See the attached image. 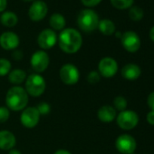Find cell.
I'll return each mask as SVG.
<instances>
[{"instance_id":"ac0fdd59","label":"cell","mask_w":154,"mask_h":154,"mask_svg":"<svg viewBox=\"0 0 154 154\" xmlns=\"http://www.w3.org/2000/svg\"><path fill=\"white\" fill-rule=\"evenodd\" d=\"M26 77L27 74L26 71L22 69H14L11 70L10 72L8 73V81L12 85H15L16 86H19L21 84L26 82Z\"/></svg>"},{"instance_id":"4dcf8cb0","label":"cell","mask_w":154,"mask_h":154,"mask_svg":"<svg viewBox=\"0 0 154 154\" xmlns=\"http://www.w3.org/2000/svg\"><path fill=\"white\" fill-rule=\"evenodd\" d=\"M146 119H147V122L151 124V125H154V111H150L147 113V116H146Z\"/></svg>"},{"instance_id":"7402d4cb","label":"cell","mask_w":154,"mask_h":154,"mask_svg":"<svg viewBox=\"0 0 154 154\" xmlns=\"http://www.w3.org/2000/svg\"><path fill=\"white\" fill-rule=\"evenodd\" d=\"M143 10L139 7H131L129 10V17L132 21H140L143 18Z\"/></svg>"},{"instance_id":"9a60e30c","label":"cell","mask_w":154,"mask_h":154,"mask_svg":"<svg viewBox=\"0 0 154 154\" xmlns=\"http://www.w3.org/2000/svg\"><path fill=\"white\" fill-rule=\"evenodd\" d=\"M17 144V138L15 134L8 130L0 131V149L10 150L15 148Z\"/></svg>"},{"instance_id":"8fae6325","label":"cell","mask_w":154,"mask_h":154,"mask_svg":"<svg viewBox=\"0 0 154 154\" xmlns=\"http://www.w3.org/2000/svg\"><path fill=\"white\" fill-rule=\"evenodd\" d=\"M58 36L53 29H44L37 36V44L42 50H48L53 48L57 43Z\"/></svg>"},{"instance_id":"3957f363","label":"cell","mask_w":154,"mask_h":154,"mask_svg":"<svg viewBox=\"0 0 154 154\" xmlns=\"http://www.w3.org/2000/svg\"><path fill=\"white\" fill-rule=\"evenodd\" d=\"M99 17L93 9H84L80 11L77 17V26L85 33H91L98 28Z\"/></svg>"},{"instance_id":"484cf974","label":"cell","mask_w":154,"mask_h":154,"mask_svg":"<svg viewBox=\"0 0 154 154\" xmlns=\"http://www.w3.org/2000/svg\"><path fill=\"white\" fill-rule=\"evenodd\" d=\"M86 79H87V82L91 85H95V84H98L101 80V75L100 73L97 72V71H91L87 77H86Z\"/></svg>"},{"instance_id":"9c48e42d","label":"cell","mask_w":154,"mask_h":154,"mask_svg":"<svg viewBox=\"0 0 154 154\" xmlns=\"http://www.w3.org/2000/svg\"><path fill=\"white\" fill-rule=\"evenodd\" d=\"M115 147L120 153L132 154L136 149L137 142L132 136L129 134H122L116 139Z\"/></svg>"},{"instance_id":"277c9868","label":"cell","mask_w":154,"mask_h":154,"mask_svg":"<svg viewBox=\"0 0 154 154\" xmlns=\"http://www.w3.org/2000/svg\"><path fill=\"white\" fill-rule=\"evenodd\" d=\"M46 88L45 79L40 73H31L27 75L25 82V90L32 97L41 96Z\"/></svg>"},{"instance_id":"5bb4252c","label":"cell","mask_w":154,"mask_h":154,"mask_svg":"<svg viewBox=\"0 0 154 154\" xmlns=\"http://www.w3.org/2000/svg\"><path fill=\"white\" fill-rule=\"evenodd\" d=\"M20 44L19 36L14 32H4L0 35V46L4 50H16Z\"/></svg>"},{"instance_id":"603a6c76","label":"cell","mask_w":154,"mask_h":154,"mask_svg":"<svg viewBox=\"0 0 154 154\" xmlns=\"http://www.w3.org/2000/svg\"><path fill=\"white\" fill-rule=\"evenodd\" d=\"M134 0H111V4L113 8L123 10L132 7Z\"/></svg>"},{"instance_id":"ffe728a7","label":"cell","mask_w":154,"mask_h":154,"mask_svg":"<svg viewBox=\"0 0 154 154\" xmlns=\"http://www.w3.org/2000/svg\"><path fill=\"white\" fill-rule=\"evenodd\" d=\"M0 22L6 27H14L18 22V17L12 11H5L0 16Z\"/></svg>"},{"instance_id":"4316f807","label":"cell","mask_w":154,"mask_h":154,"mask_svg":"<svg viewBox=\"0 0 154 154\" xmlns=\"http://www.w3.org/2000/svg\"><path fill=\"white\" fill-rule=\"evenodd\" d=\"M36 109L40 115H47L51 112V106L46 102H40L37 104Z\"/></svg>"},{"instance_id":"8992f818","label":"cell","mask_w":154,"mask_h":154,"mask_svg":"<svg viewBox=\"0 0 154 154\" xmlns=\"http://www.w3.org/2000/svg\"><path fill=\"white\" fill-rule=\"evenodd\" d=\"M116 122L121 129L126 131L132 130L139 122V116L133 111L125 110L120 112V113L116 116Z\"/></svg>"},{"instance_id":"f546056e","label":"cell","mask_w":154,"mask_h":154,"mask_svg":"<svg viewBox=\"0 0 154 154\" xmlns=\"http://www.w3.org/2000/svg\"><path fill=\"white\" fill-rule=\"evenodd\" d=\"M147 103H148V106L149 107V109L151 111H154V92H152L151 94H149L148 99H147Z\"/></svg>"},{"instance_id":"4fadbf2b","label":"cell","mask_w":154,"mask_h":154,"mask_svg":"<svg viewBox=\"0 0 154 154\" xmlns=\"http://www.w3.org/2000/svg\"><path fill=\"white\" fill-rule=\"evenodd\" d=\"M48 12V8L45 2L42 0H35L30 6L28 10V16L30 19L34 22H38L43 20Z\"/></svg>"},{"instance_id":"d4e9b609","label":"cell","mask_w":154,"mask_h":154,"mask_svg":"<svg viewBox=\"0 0 154 154\" xmlns=\"http://www.w3.org/2000/svg\"><path fill=\"white\" fill-rule=\"evenodd\" d=\"M113 108L116 111H125L127 108V100L123 96H116L113 100Z\"/></svg>"},{"instance_id":"d590c367","label":"cell","mask_w":154,"mask_h":154,"mask_svg":"<svg viewBox=\"0 0 154 154\" xmlns=\"http://www.w3.org/2000/svg\"><path fill=\"white\" fill-rule=\"evenodd\" d=\"M149 38L154 42V26L151 27V29L149 30Z\"/></svg>"},{"instance_id":"7a4b0ae2","label":"cell","mask_w":154,"mask_h":154,"mask_svg":"<svg viewBox=\"0 0 154 154\" xmlns=\"http://www.w3.org/2000/svg\"><path fill=\"white\" fill-rule=\"evenodd\" d=\"M5 101L9 111L20 112L26 108L29 101V95L25 88L15 85L7 92Z\"/></svg>"},{"instance_id":"44dd1931","label":"cell","mask_w":154,"mask_h":154,"mask_svg":"<svg viewBox=\"0 0 154 154\" xmlns=\"http://www.w3.org/2000/svg\"><path fill=\"white\" fill-rule=\"evenodd\" d=\"M98 29L104 35H112L115 33V25L110 19H103L99 21Z\"/></svg>"},{"instance_id":"8d00e7d4","label":"cell","mask_w":154,"mask_h":154,"mask_svg":"<svg viewBox=\"0 0 154 154\" xmlns=\"http://www.w3.org/2000/svg\"><path fill=\"white\" fill-rule=\"evenodd\" d=\"M122 34H121L120 32H117V33H116V36H117V37H119V38H121V37H122Z\"/></svg>"},{"instance_id":"d6986e66","label":"cell","mask_w":154,"mask_h":154,"mask_svg":"<svg viewBox=\"0 0 154 154\" xmlns=\"http://www.w3.org/2000/svg\"><path fill=\"white\" fill-rule=\"evenodd\" d=\"M49 25L51 26V29H53L54 31H62L65 27L66 21L63 15L59 13H54L50 17Z\"/></svg>"},{"instance_id":"1f68e13d","label":"cell","mask_w":154,"mask_h":154,"mask_svg":"<svg viewBox=\"0 0 154 154\" xmlns=\"http://www.w3.org/2000/svg\"><path fill=\"white\" fill-rule=\"evenodd\" d=\"M12 56H13V58L15 59V60H17V61H19V60H21L22 58H23V53L21 52V51H19V50H16V51H14V53H13V54H12Z\"/></svg>"},{"instance_id":"e575fe53","label":"cell","mask_w":154,"mask_h":154,"mask_svg":"<svg viewBox=\"0 0 154 154\" xmlns=\"http://www.w3.org/2000/svg\"><path fill=\"white\" fill-rule=\"evenodd\" d=\"M8 154H22V152L19 150V149H12L8 151Z\"/></svg>"},{"instance_id":"ba28073f","label":"cell","mask_w":154,"mask_h":154,"mask_svg":"<svg viewBox=\"0 0 154 154\" xmlns=\"http://www.w3.org/2000/svg\"><path fill=\"white\" fill-rule=\"evenodd\" d=\"M41 115L39 114L36 107L30 106L25 108L20 115V122L21 124L28 129L35 128L40 121Z\"/></svg>"},{"instance_id":"f1b7e54d","label":"cell","mask_w":154,"mask_h":154,"mask_svg":"<svg viewBox=\"0 0 154 154\" xmlns=\"http://www.w3.org/2000/svg\"><path fill=\"white\" fill-rule=\"evenodd\" d=\"M103 0H81V2L83 3L84 6L87 8H94L99 5Z\"/></svg>"},{"instance_id":"74e56055","label":"cell","mask_w":154,"mask_h":154,"mask_svg":"<svg viewBox=\"0 0 154 154\" xmlns=\"http://www.w3.org/2000/svg\"><path fill=\"white\" fill-rule=\"evenodd\" d=\"M25 2H31V1H34V0H23Z\"/></svg>"},{"instance_id":"e0dca14e","label":"cell","mask_w":154,"mask_h":154,"mask_svg":"<svg viewBox=\"0 0 154 154\" xmlns=\"http://www.w3.org/2000/svg\"><path fill=\"white\" fill-rule=\"evenodd\" d=\"M116 116V110L111 105H103L97 112V117L103 122H112Z\"/></svg>"},{"instance_id":"6da1fadb","label":"cell","mask_w":154,"mask_h":154,"mask_svg":"<svg viewBox=\"0 0 154 154\" xmlns=\"http://www.w3.org/2000/svg\"><path fill=\"white\" fill-rule=\"evenodd\" d=\"M57 42L63 53L75 54L82 47L83 36L78 30L74 28H64L59 34Z\"/></svg>"},{"instance_id":"d6a6232c","label":"cell","mask_w":154,"mask_h":154,"mask_svg":"<svg viewBox=\"0 0 154 154\" xmlns=\"http://www.w3.org/2000/svg\"><path fill=\"white\" fill-rule=\"evenodd\" d=\"M8 6V0H0V13L5 12Z\"/></svg>"},{"instance_id":"83f0119b","label":"cell","mask_w":154,"mask_h":154,"mask_svg":"<svg viewBox=\"0 0 154 154\" xmlns=\"http://www.w3.org/2000/svg\"><path fill=\"white\" fill-rule=\"evenodd\" d=\"M10 116V111L7 106H0V123L6 122Z\"/></svg>"},{"instance_id":"52a82bcc","label":"cell","mask_w":154,"mask_h":154,"mask_svg":"<svg viewBox=\"0 0 154 154\" xmlns=\"http://www.w3.org/2000/svg\"><path fill=\"white\" fill-rule=\"evenodd\" d=\"M50 63V57L48 54L44 50H37L35 51L30 59V64L33 70L36 73H41L45 72Z\"/></svg>"},{"instance_id":"cb8c5ba5","label":"cell","mask_w":154,"mask_h":154,"mask_svg":"<svg viewBox=\"0 0 154 154\" xmlns=\"http://www.w3.org/2000/svg\"><path fill=\"white\" fill-rule=\"evenodd\" d=\"M11 62L6 58H0V76H6L11 71Z\"/></svg>"},{"instance_id":"836d02e7","label":"cell","mask_w":154,"mask_h":154,"mask_svg":"<svg viewBox=\"0 0 154 154\" xmlns=\"http://www.w3.org/2000/svg\"><path fill=\"white\" fill-rule=\"evenodd\" d=\"M54 154H72L69 150H66V149H57L56 151H54Z\"/></svg>"},{"instance_id":"5b68a950","label":"cell","mask_w":154,"mask_h":154,"mask_svg":"<svg viewBox=\"0 0 154 154\" xmlns=\"http://www.w3.org/2000/svg\"><path fill=\"white\" fill-rule=\"evenodd\" d=\"M61 81L67 85H74L79 82L80 72L74 64L64 63L59 71Z\"/></svg>"},{"instance_id":"7c38bea8","label":"cell","mask_w":154,"mask_h":154,"mask_svg":"<svg viewBox=\"0 0 154 154\" xmlns=\"http://www.w3.org/2000/svg\"><path fill=\"white\" fill-rule=\"evenodd\" d=\"M121 42L123 48L129 53H135L140 47V39L133 31H127L122 35Z\"/></svg>"},{"instance_id":"2e32d148","label":"cell","mask_w":154,"mask_h":154,"mask_svg":"<svg viewBox=\"0 0 154 154\" xmlns=\"http://www.w3.org/2000/svg\"><path fill=\"white\" fill-rule=\"evenodd\" d=\"M140 73V68L135 63H127L122 68V75L128 81H134L138 79Z\"/></svg>"},{"instance_id":"30bf717a","label":"cell","mask_w":154,"mask_h":154,"mask_svg":"<svg viewBox=\"0 0 154 154\" xmlns=\"http://www.w3.org/2000/svg\"><path fill=\"white\" fill-rule=\"evenodd\" d=\"M118 72V63L112 57H103L98 63V72L105 78H111Z\"/></svg>"}]
</instances>
